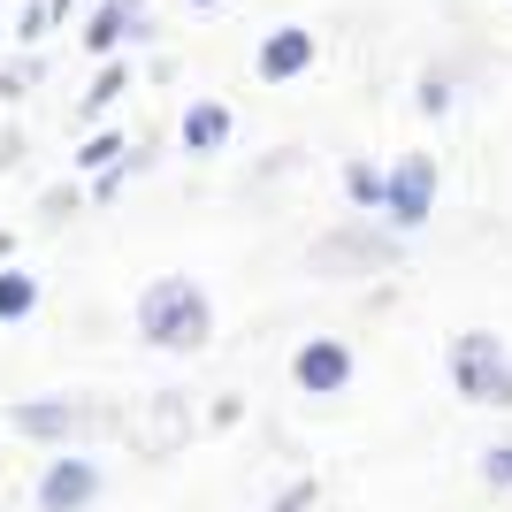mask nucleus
<instances>
[{"instance_id": "nucleus-1", "label": "nucleus", "mask_w": 512, "mask_h": 512, "mask_svg": "<svg viewBox=\"0 0 512 512\" xmlns=\"http://www.w3.org/2000/svg\"><path fill=\"white\" fill-rule=\"evenodd\" d=\"M138 337L161 344V352H199L214 337V306L192 276H161L138 291Z\"/></svg>"}, {"instance_id": "nucleus-2", "label": "nucleus", "mask_w": 512, "mask_h": 512, "mask_svg": "<svg viewBox=\"0 0 512 512\" xmlns=\"http://www.w3.org/2000/svg\"><path fill=\"white\" fill-rule=\"evenodd\" d=\"M451 383H459L467 406H512V360H505V344H497L490 329L459 337V344H451Z\"/></svg>"}, {"instance_id": "nucleus-3", "label": "nucleus", "mask_w": 512, "mask_h": 512, "mask_svg": "<svg viewBox=\"0 0 512 512\" xmlns=\"http://www.w3.org/2000/svg\"><path fill=\"white\" fill-rule=\"evenodd\" d=\"M428 207H436V161L428 153H406L398 169H383V214L398 230H421Z\"/></svg>"}, {"instance_id": "nucleus-4", "label": "nucleus", "mask_w": 512, "mask_h": 512, "mask_svg": "<svg viewBox=\"0 0 512 512\" xmlns=\"http://www.w3.org/2000/svg\"><path fill=\"white\" fill-rule=\"evenodd\" d=\"M100 482H107V474L92 467L85 451H62V459L39 474V512H85L92 497H100Z\"/></svg>"}, {"instance_id": "nucleus-5", "label": "nucleus", "mask_w": 512, "mask_h": 512, "mask_svg": "<svg viewBox=\"0 0 512 512\" xmlns=\"http://www.w3.org/2000/svg\"><path fill=\"white\" fill-rule=\"evenodd\" d=\"M291 383H299L306 398H337V390L352 383V352H344L337 337H314V344H299V360H291Z\"/></svg>"}, {"instance_id": "nucleus-6", "label": "nucleus", "mask_w": 512, "mask_h": 512, "mask_svg": "<svg viewBox=\"0 0 512 512\" xmlns=\"http://www.w3.org/2000/svg\"><path fill=\"white\" fill-rule=\"evenodd\" d=\"M321 54V39L306 31V23H283V31H268L260 39V85H291V77H306Z\"/></svg>"}, {"instance_id": "nucleus-7", "label": "nucleus", "mask_w": 512, "mask_h": 512, "mask_svg": "<svg viewBox=\"0 0 512 512\" xmlns=\"http://www.w3.org/2000/svg\"><path fill=\"white\" fill-rule=\"evenodd\" d=\"M222 138H230V107L222 100H192L184 107V146L192 153H222Z\"/></svg>"}, {"instance_id": "nucleus-8", "label": "nucleus", "mask_w": 512, "mask_h": 512, "mask_svg": "<svg viewBox=\"0 0 512 512\" xmlns=\"http://www.w3.org/2000/svg\"><path fill=\"white\" fill-rule=\"evenodd\" d=\"M16 428H23V436H39V444H62L69 428H77V406H69V398H39V406H16Z\"/></svg>"}, {"instance_id": "nucleus-9", "label": "nucleus", "mask_w": 512, "mask_h": 512, "mask_svg": "<svg viewBox=\"0 0 512 512\" xmlns=\"http://www.w3.org/2000/svg\"><path fill=\"white\" fill-rule=\"evenodd\" d=\"M138 16H146V0H107L100 16H92L85 46H92V54H107V46H115V39H130V31H138Z\"/></svg>"}, {"instance_id": "nucleus-10", "label": "nucleus", "mask_w": 512, "mask_h": 512, "mask_svg": "<svg viewBox=\"0 0 512 512\" xmlns=\"http://www.w3.org/2000/svg\"><path fill=\"white\" fill-rule=\"evenodd\" d=\"M39 306V283L23 276V268H0V321H23Z\"/></svg>"}, {"instance_id": "nucleus-11", "label": "nucleus", "mask_w": 512, "mask_h": 512, "mask_svg": "<svg viewBox=\"0 0 512 512\" xmlns=\"http://www.w3.org/2000/svg\"><path fill=\"white\" fill-rule=\"evenodd\" d=\"M344 192H352V207H383V169H375V161H352V169H344Z\"/></svg>"}, {"instance_id": "nucleus-12", "label": "nucleus", "mask_w": 512, "mask_h": 512, "mask_svg": "<svg viewBox=\"0 0 512 512\" xmlns=\"http://www.w3.org/2000/svg\"><path fill=\"white\" fill-rule=\"evenodd\" d=\"M482 482H490V490H512V436L482 451Z\"/></svg>"}, {"instance_id": "nucleus-13", "label": "nucleus", "mask_w": 512, "mask_h": 512, "mask_svg": "<svg viewBox=\"0 0 512 512\" xmlns=\"http://www.w3.org/2000/svg\"><path fill=\"white\" fill-rule=\"evenodd\" d=\"M444 107H451V77H444V69H428V77H421V115H444Z\"/></svg>"}, {"instance_id": "nucleus-14", "label": "nucleus", "mask_w": 512, "mask_h": 512, "mask_svg": "<svg viewBox=\"0 0 512 512\" xmlns=\"http://www.w3.org/2000/svg\"><path fill=\"white\" fill-rule=\"evenodd\" d=\"M123 85H130V69H100V85L85 92V115H100V107L115 100V92H123Z\"/></svg>"}, {"instance_id": "nucleus-15", "label": "nucleus", "mask_w": 512, "mask_h": 512, "mask_svg": "<svg viewBox=\"0 0 512 512\" xmlns=\"http://www.w3.org/2000/svg\"><path fill=\"white\" fill-rule=\"evenodd\" d=\"M115 153H123V138H115V130H100V138H92V146L77 153V161H85V169H107V161H115Z\"/></svg>"}, {"instance_id": "nucleus-16", "label": "nucleus", "mask_w": 512, "mask_h": 512, "mask_svg": "<svg viewBox=\"0 0 512 512\" xmlns=\"http://www.w3.org/2000/svg\"><path fill=\"white\" fill-rule=\"evenodd\" d=\"M306 505H314V482H291V490H283L268 512H306Z\"/></svg>"}]
</instances>
